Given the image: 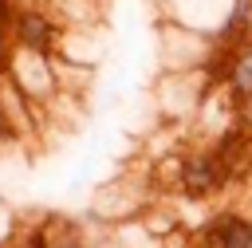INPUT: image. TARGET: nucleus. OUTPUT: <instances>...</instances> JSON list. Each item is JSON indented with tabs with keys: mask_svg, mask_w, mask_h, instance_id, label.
Segmentation results:
<instances>
[{
	"mask_svg": "<svg viewBox=\"0 0 252 248\" xmlns=\"http://www.w3.org/2000/svg\"><path fill=\"white\" fill-rule=\"evenodd\" d=\"M63 35H67V24H63L47 4H39V0H20L16 20H12V39H16V47L39 51V55H59Z\"/></svg>",
	"mask_w": 252,
	"mask_h": 248,
	"instance_id": "1",
	"label": "nucleus"
},
{
	"mask_svg": "<svg viewBox=\"0 0 252 248\" xmlns=\"http://www.w3.org/2000/svg\"><path fill=\"white\" fill-rule=\"evenodd\" d=\"M8 75L16 79V87L39 102V106H51L63 91V79H59V59L55 55H39V51H28V47H16L12 51V63H8Z\"/></svg>",
	"mask_w": 252,
	"mask_h": 248,
	"instance_id": "2",
	"label": "nucleus"
},
{
	"mask_svg": "<svg viewBox=\"0 0 252 248\" xmlns=\"http://www.w3.org/2000/svg\"><path fill=\"white\" fill-rule=\"evenodd\" d=\"M232 185V173L224 169V161L213 154V146H193L185 150V165H181V181H177V193L185 201H209L217 193H224Z\"/></svg>",
	"mask_w": 252,
	"mask_h": 248,
	"instance_id": "3",
	"label": "nucleus"
},
{
	"mask_svg": "<svg viewBox=\"0 0 252 248\" xmlns=\"http://www.w3.org/2000/svg\"><path fill=\"white\" fill-rule=\"evenodd\" d=\"M193 240L201 248H252V213L220 209L193 228Z\"/></svg>",
	"mask_w": 252,
	"mask_h": 248,
	"instance_id": "4",
	"label": "nucleus"
},
{
	"mask_svg": "<svg viewBox=\"0 0 252 248\" xmlns=\"http://www.w3.org/2000/svg\"><path fill=\"white\" fill-rule=\"evenodd\" d=\"M0 110H4V118H8V126L16 130L20 142H24V138H35V134L43 130V110H47V106L32 102V98L16 87L12 75H0Z\"/></svg>",
	"mask_w": 252,
	"mask_h": 248,
	"instance_id": "5",
	"label": "nucleus"
},
{
	"mask_svg": "<svg viewBox=\"0 0 252 248\" xmlns=\"http://www.w3.org/2000/svg\"><path fill=\"white\" fill-rule=\"evenodd\" d=\"M228 98H232V106H240L248 94H252V43H244L240 51H236V63H232V75H228Z\"/></svg>",
	"mask_w": 252,
	"mask_h": 248,
	"instance_id": "6",
	"label": "nucleus"
},
{
	"mask_svg": "<svg viewBox=\"0 0 252 248\" xmlns=\"http://www.w3.org/2000/svg\"><path fill=\"white\" fill-rule=\"evenodd\" d=\"M16 228H20V217L12 213V205L0 197V248H8L16 240Z\"/></svg>",
	"mask_w": 252,
	"mask_h": 248,
	"instance_id": "7",
	"label": "nucleus"
},
{
	"mask_svg": "<svg viewBox=\"0 0 252 248\" xmlns=\"http://www.w3.org/2000/svg\"><path fill=\"white\" fill-rule=\"evenodd\" d=\"M20 138H16V130L8 126V118H4V110H0V150H12Z\"/></svg>",
	"mask_w": 252,
	"mask_h": 248,
	"instance_id": "8",
	"label": "nucleus"
},
{
	"mask_svg": "<svg viewBox=\"0 0 252 248\" xmlns=\"http://www.w3.org/2000/svg\"><path fill=\"white\" fill-rule=\"evenodd\" d=\"M236 122H240L244 130H252V94H248V98L236 106Z\"/></svg>",
	"mask_w": 252,
	"mask_h": 248,
	"instance_id": "9",
	"label": "nucleus"
},
{
	"mask_svg": "<svg viewBox=\"0 0 252 248\" xmlns=\"http://www.w3.org/2000/svg\"><path fill=\"white\" fill-rule=\"evenodd\" d=\"M59 248H91V244H83V240H71V244H59Z\"/></svg>",
	"mask_w": 252,
	"mask_h": 248,
	"instance_id": "10",
	"label": "nucleus"
},
{
	"mask_svg": "<svg viewBox=\"0 0 252 248\" xmlns=\"http://www.w3.org/2000/svg\"><path fill=\"white\" fill-rule=\"evenodd\" d=\"M8 248H20V244H16V240H12V244H8Z\"/></svg>",
	"mask_w": 252,
	"mask_h": 248,
	"instance_id": "11",
	"label": "nucleus"
},
{
	"mask_svg": "<svg viewBox=\"0 0 252 248\" xmlns=\"http://www.w3.org/2000/svg\"><path fill=\"white\" fill-rule=\"evenodd\" d=\"M248 154H252V142H248Z\"/></svg>",
	"mask_w": 252,
	"mask_h": 248,
	"instance_id": "12",
	"label": "nucleus"
}]
</instances>
